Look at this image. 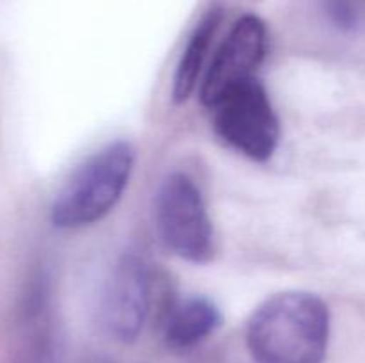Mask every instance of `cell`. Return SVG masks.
<instances>
[{"label":"cell","mask_w":365,"mask_h":363,"mask_svg":"<svg viewBox=\"0 0 365 363\" xmlns=\"http://www.w3.org/2000/svg\"><path fill=\"white\" fill-rule=\"evenodd\" d=\"M29 363H53V356L48 345L39 344L38 347L34 349V352H32L31 362Z\"/></svg>","instance_id":"30bf717a"},{"label":"cell","mask_w":365,"mask_h":363,"mask_svg":"<svg viewBox=\"0 0 365 363\" xmlns=\"http://www.w3.org/2000/svg\"><path fill=\"white\" fill-rule=\"evenodd\" d=\"M210 110L214 128L227 144L259 162L273 157L280 141V123L259 78L230 89Z\"/></svg>","instance_id":"3957f363"},{"label":"cell","mask_w":365,"mask_h":363,"mask_svg":"<svg viewBox=\"0 0 365 363\" xmlns=\"http://www.w3.org/2000/svg\"><path fill=\"white\" fill-rule=\"evenodd\" d=\"M330 312L316 294L287 290L267 298L246 331L253 363H324Z\"/></svg>","instance_id":"6da1fadb"},{"label":"cell","mask_w":365,"mask_h":363,"mask_svg":"<svg viewBox=\"0 0 365 363\" xmlns=\"http://www.w3.org/2000/svg\"><path fill=\"white\" fill-rule=\"evenodd\" d=\"M267 50L266 23L255 14H245L232 25L230 32L212 57L200 96L212 107L230 89L257 78Z\"/></svg>","instance_id":"5b68a950"},{"label":"cell","mask_w":365,"mask_h":363,"mask_svg":"<svg viewBox=\"0 0 365 363\" xmlns=\"http://www.w3.org/2000/svg\"><path fill=\"white\" fill-rule=\"evenodd\" d=\"M220 20V11H210L200 21V25L195 28L191 38H189L187 46H185L184 53H182V59L178 63L173 78V100L177 103L185 102L191 96V93L196 89L203 63H205L207 52H209L210 43H212L214 34H216Z\"/></svg>","instance_id":"ba28073f"},{"label":"cell","mask_w":365,"mask_h":363,"mask_svg":"<svg viewBox=\"0 0 365 363\" xmlns=\"http://www.w3.org/2000/svg\"><path fill=\"white\" fill-rule=\"evenodd\" d=\"M134 169V149L116 141L93 153L56 196L50 217L56 228L75 230L98 223L123 196Z\"/></svg>","instance_id":"7a4b0ae2"},{"label":"cell","mask_w":365,"mask_h":363,"mask_svg":"<svg viewBox=\"0 0 365 363\" xmlns=\"http://www.w3.org/2000/svg\"><path fill=\"white\" fill-rule=\"evenodd\" d=\"M150 308V280L138 255L121 256L114 265L100 302V322L114 340L134 342L145 326Z\"/></svg>","instance_id":"8992f818"},{"label":"cell","mask_w":365,"mask_h":363,"mask_svg":"<svg viewBox=\"0 0 365 363\" xmlns=\"http://www.w3.org/2000/svg\"><path fill=\"white\" fill-rule=\"evenodd\" d=\"M365 2V0H364ZM360 0H328V11L341 27L351 28L359 23Z\"/></svg>","instance_id":"9c48e42d"},{"label":"cell","mask_w":365,"mask_h":363,"mask_svg":"<svg viewBox=\"0 0 365 363\" xmlns=\"http://www.w3.org/2000/svg\"><path fill=\"white\" fill-rule=\"evenodd\" d=\"M220 308L203 295H189L173 302L163 324L164 342L170 349L185 351L202 344L221 326Z\"/></svg>","instance_id":"52a82bcc"},{"label":"cell","mask_w":365,"mask_h":363,"mask_svg":"<svg viewBox=\"0 0 365 363\" xmlns=\"http://www.w3.org/2000/svg\"><path fill=\"white\" fill-rule=\"evenodd\" d=\"M155 221L168 248L180 258L205 263L214 255V231L205 201L184 173L164 178L155 198Z\"/></svg>","instance_id":"277c9868"}]
</instances>
